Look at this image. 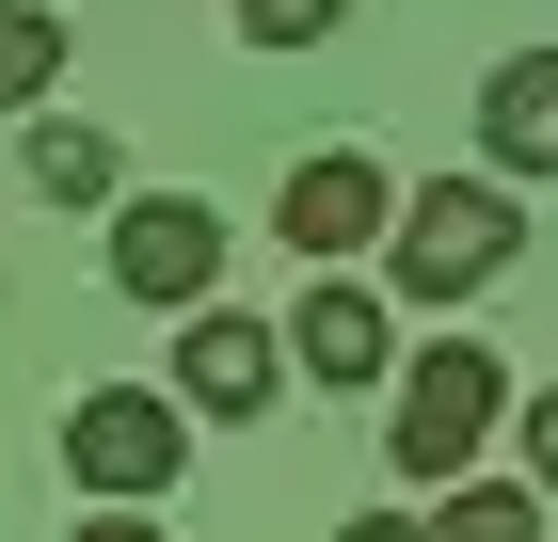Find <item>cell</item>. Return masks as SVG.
<instances>
[{"label": "cell", "mask_w": 558, "mask_h": 542, "mask_svg": "<svg viewBox=\"0 0 558 542\" xmlns=\"http://www.w3.org/2000/svg\"><path fill=\"white\" fill-rule=\"evenodd\" d=\"M495 431H511V368H495L478 335H430V351H399V383H384V447H399V479L463 495Z\"/></svg>", "instance_id": "obj_1"}, {"label": "cell", "mask_w": 558, "mask_h": 542, "mask_svg": "<svg viewBox=\"0 0 558 542\" xmlns=\"http://www.w3.org/2000/svg\"><path fill=\"white\" fill-rule=\"evenodd\" d=\"M384 255H399V303H478V288L526 255V192H495V176H430V192H399Z\"/></svg>", "instance_id": "obj_2"}, {"label": "cell", "mask_w": 558, "mask_h": 542, "mask_svg": "<svg viewBox=\"0 0 558 542\" xmlns=\"http://www.w3.org/2000/svg\"><path fill=\"white\" fill-rule=\"evenodd\" d=\"M64 462H81V495H96V510H144L175 462H192V415H175L160 383H96L81 415H64Z\"/></svg>", "instance_id": "obj_3"}, {"label": "cell", "mask_w": 558, "mask_h": 542, "mask_svg": "<svg viewBox=\"0 0 558 542\" xmlns=\"http://www.w3.org/2000/svg\"><path fill=\"white\" fill-rule=\"evenodd\" d=\"M271 224H288V255L351 272V255L399 224V176L367 160V144H303V160H288V192H271Z\"/></svg>", "instance_id": "obj_4"}, {"label": "cell", "mask_w": 558, "mask_h": 542, "mask_svg": "<svg viewBox=\"0 0 558 542\" xmlns=\"http://www.w3.org/2000/svg\"><path fill=\"white\" fill-rule=\"evenodd\" d=\"M112 288L129 303H223V208H192V192H129L112 208Z\"/></svg>", "instance_id": "obj_5"}, {"label": "cell", "mask_w": 558, "mask_h": 542, "mask_svg": "<svg viewBox=\"0 0 558 542\" xmlns=\"http://www.w3.org/2000/svg\"><path fill=\"white\" fill-rule=\"evenodd\" d=\"M271 383H288V351H271V320L256 303H192V320H175V415H223V431H256L271 415Z\"/></svg>", "instance_id": "obj_6"}, {"label": "cell", "mask_w": 558, "mask_h": 542, "mask_svg": "<svg viewBox=\"0 0 558 542\" xmlns=\"http://www.w3.org/2000/svg\"><path fill=\"white\" fill-rule=\"evenodd\" d=\"M271 351H288L303 383H336V399H367V383H399V320L367 288H351V272H319V288L288 303V335H271Z\"/></svg>", "instance_id": "obj_7"}, {"label": "cell", "mask_w": 558, "mask_h": 542, "mask_svg": "<svg viewBox=\"0 0 558 542\" xmlns=\"http://www.w3.org/2000/svg\"><path fill=\"white\" fill-rule=\"evenodd\" d=\"M478 160H495V192L511 176H558V48H511L478 81Z\"/></svg>", "instance_id": "obj_8"}, {"label": "cell", "mask_w": 558, "mask_h": 542, "mask_svg": "<svg viewBox=\"0 0 558 542\" xmlns=\"http://www.w3.org/2000/svg\"><path fill=\"white\" fill-rule=\"evenodd\" d=\"M33 192H48V208H129L112 128H64V112H48V128H33Z\"/></svg>", "instance_id": "obj_9"}, {"label": "cell", "mask_w": 558, "mask_h": 542, "mask_svg": "<svg viewBox=\"0 0 558 542\" xmlns=\"http://www.w3.org/2000/svg\"><path fill=\"white\" fill-rule=\"evenodd\" d=\"M48 81H64V16L48 0H0V112H33Z\"/></svg>", "instance_id": "obj_10"}, {"label": "cell", "mask_w": 558, "mask_h": 542, "mask_svg": "<svg viewBox=\"0 0 558 542\" xmlns=\"http://www.w3.org/2000/svg\"><path fill=\"white\" fill-rule=\"evenodd\" d=\"M430 542H543V495L526 479H463V495L430 510Z\"/></svg>", "instance_id": "obj_11"}, {"label": "cell", "mask_w": 558, "mask_h": 542, "mask_svg": "<svg viewBox=\"0 0 558 542\" xmlns=\"http://www.w3.org/2000/svg\"><path fill=\"white\" fill-rule=\"evenodd\" d=\"M351 0H240V48H319Z\"/></svg>", "instance_id": "obj_12"}, {"label": "cell", "mask_w": 558, "mask_h": 542, "mask_svg": "<svg viewBox=\"0 0 558 542\" xmlns=\"http://www.w3.org/2000/svg\"><path fill=\"white\" fill-rule=\"evenodd\" d=\"M511 431H526V479L558 495V383H543V399H511Z\"/></svg>", "instance_id": "obj_13"}, {"label": "cell", "mask_w": 558, "mask_h": 542, "mask_svg": "<svg viewBox=\"0 0 558 542\" xmlns=\"http://www.w3.org/2000/svg\"><path fill=\"white\" fill-rule=\"evenodd\" d=\"M81 542H160V527H144V510H81Z\"/></svg>", "instance_id": "obj_14"}, {"label": "cell", "mask_w": 558, "mask_h": 542, "mask_svg": "<svg viewBox=\"0 0 558 542\" xmlns=\"http://www.w3.org/2000/svg\"><path fill=\"white\" fill-rule=\"evenodd\" d=\"M336 542H430V527H399V510H351V527Z\"/></svg>", "instance_id": "obj_15"}]
</instances>
